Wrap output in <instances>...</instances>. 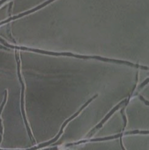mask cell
Instances as JSON below:
<instances>
[{
	"mask_svg": "<svg viewBox=\"0 0 149 150\" xmlns=\"http://www.w3.org/2000/svg\"><path fill=\"white\" fill-rule=\"evenodd\" d=\"M96 96H95L94 98H91L90 100H89V101H88V102H87V103H86V104H85L84 106H83V107L82 108V109H80V110H79V112H78L77 113H76V114H75L72 117H71L70 119H68L67 121H66V122H65V123L64 124V125H63V127H62V129H61V131L60 132V133H59V134L57 136V137L56 139H54L53 141H51V142H49V143H46V144H43V145L41 144V145L40 147H43V146H47V145H48V144H50L51 143H52V142H55V141H56V140H57V139L59 137V136H60V134L62 133V132H63V128L65 127V126L66 125V124H67V123H68L69 121H70V120H72L73 118H74V117H75L76 116H77V114H78V113H79V112H80V111L82 110V109H83V108H84V107H85V106H86V105H87V104H88V103H89V102H90V101H91V100L93 99H94V98Z\"/></svg>",
	"mask_w": 149,
	"mask_h": 150,
	"instance_id": "obj_1",
	"label": "cell"
}]
</instances>
